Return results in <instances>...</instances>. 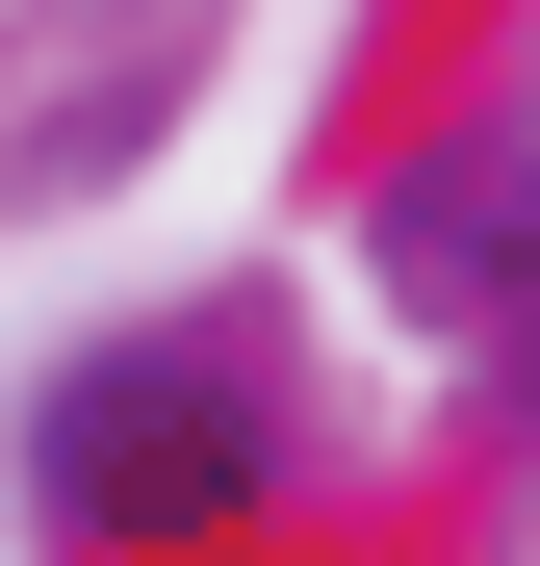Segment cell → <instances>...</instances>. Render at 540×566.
I'll return each mask as SVG.
<instances>
[{
	"instance_id": "obj_1",
	"label": "cell",
	"mask_w": 540,
	"mask_h": 566,
	"mask_svg": "<svg viewBox=\"0 0 540 566\" xmlns=\"http://www.w3.org/2000/svg\"><path fill=\"white\" fill-rule=\"evenodd\" d=\"M257 463H284V412L232 387L207 335H129V360H77V387L27 412V490L77 515V541H155V515H232Z\"/></svg>"
},
{
	"instance_id": "obj_2",
	"label": "cell",
	"mask_w": 540,
	"mask_h": 566,
	"mask_svg": "<svg viewBox=\"0 0 540 566\" xmlns=\"http://www.w3.org/2000/svg\"><path fill=\"white\" fill-rule=\"evenodd\" d=\"M387 283H412L437 335H540V129H489V155H412Z\"/></svg>"
}]
</instances>
